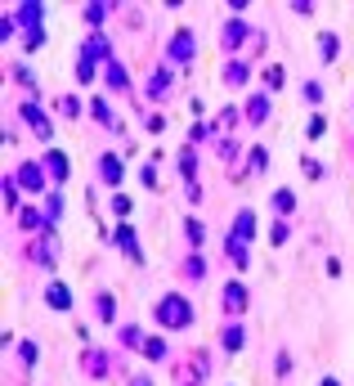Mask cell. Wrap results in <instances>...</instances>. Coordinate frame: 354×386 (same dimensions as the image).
I'll return each instance as SVG.
<instances>
[{"label":"cell","instance_id":"27","mask_svg":"<svg viewBox=\"0 0 354 386\" xmlns=\"http://www.w3.org/2000/svg\"><path fill=\"white\" fill-rule=\"evenodd\" d=\"M175 162H179V175H184L189 185H198V149H193V144H184V149L175 153Z\"/></svg>","mask_w":354,"mask_h":386},{"label":"cell","instance_id":"53","mask_svg":"<svg viewBox=\"0 0 354 386\" xmlns=\"http://www.w3.org/2000/svg\"><path fill=\"white\" fill-rule=\"evenodd\" d=\"M130 386H153V382H148V378H135V382H130Z\"/></svg>","mask_w":354,"mask_h":386},{"label":"cell","instance_id":"39","mask_svg":"<svg viewBox=\"0 0 354 386\" xmlns=\"http://www.w3.org/2000/svg\"><path fill=\"white\" fill-rule=\"evenodd\" d=\"M283 86H287V68L283 63H270V68H265V90L274 94V90H283Z\"/></svg>","mask_w":354,"mask_h":386},{"label":"cell","instance_id":"38","mask_svg":"<svg viewBox=\"0 0 354 386\" xmlns=\"http://www.w3.org/2000/svg\"><path fill=\"white\" fill-rule=\"evenodd\" d=\"M336 54H341L336 32H319V58H323V63H336Z\"/></svg>","mask_w":354,"mask_h":386},{"label":"cell","instance_id":"40","mask_svg":"<svg viewBox=\"0 0 354 386\" xmlns=\"http://www.w3.org/2000/svg\"><path fill=\"white\" fill-rule=\"evenodd\" d=\"M54 113H63L68 122H72V117H81V113H85V104L77 99V94H63V99H54Z\"/></svg>","mask_w":354,"mask_h":386},{"label":"cell","instance_id":"33","mask_svg":"<svg viewBox=\"0 0 354 386\" xmlns=\"http://www.w3.org/2000/svg\"><path fill=\"white\" fill-rule=\"evenodd\" d=\"M94 319H99V323L117 319V297L113 292H94Z\"/></svg>","mask_w":354,"mask_h":386},{"label":"cell","instance_id":"51","mask_svg":"<svg viewBox=\"0 0 354 386\" xmlns=\"http://www.w3.org/2000/svg\"><path fill=\"white\" fill-rule=\"evenodd\" d=\"M139 180H144L148 189H157V162H148V166H144V171H139Z\"/></svg>","mask_w":354,"mask_h":386},{"label":"cell","instance_id":"14","mask_svg":"<svg viewBox=\"0 0 354 386\" xmlns=\"http://www.w3.org/2000/svg\"><path fill=\"white\" fill-rule=\"evenodd\" d=\"M14 180H18L23 193H32V198H36V193H45V180H50V171H45L41 162H23L18 171H14Z\"/></svg>","mask_w":354,"mask_h":386},{"label":"cell","instance_id":"5","mask_svg":"<svg viewBox=\"0 0 354 386\" xmlns=\"http://www.w3.org/2000/svg\"><path fill=\"white\" fill-rule=\"evenodd\" d=\"M166 54H170V63H175V68H189L193 58H198V36H193V27H175V32H170Z\"/></svg>","mask_w":354,"mask_h":386},{"label":"cell","instance_id":"6","mask_svg":"<svg viewBox=\"0 0 354 386\" xmlns=\"http://www.w3.org/2000/svg\"><path fill=\"white\" fill-rule=\"evenodd\" d=\"M220 306H225L229 319H247L251 310V292H247V279H229L225 292H220Z\"/></svg>","mask_w":354,"mask_h":386},{"label":"cell","instance_id":"18","mask_svg":"<svg viewBox=\"0 0 354 386\" xmlns=\"http://www.w3.org/2000/svg\"><path fill=\"white\" fill-rule=\"evenodd\" d=\"M103 90H113V94H130V72L121 58H108L103 63Z\"/></svg>","mask_w":354,"mask_h":386},{"label":"cell","instance_id":"36","mask_svg":"<svg viewBox=\"0 0 354 386\" xmlns=\"http://www.w3.org/2000/svg\"><path fill=\"white\" fill-rule=\"evenodd\" d=\"M0 193H5V207H9V211H23V189H18V180H14V175L0 180Z\"/></svg>","mask_w":354,"mask_h":386},{"label":"cell","instance_id":"50","mask_svg":"<svg viewBox=\"0 0 354 386\" xmlns=\"http://www.w3.org/2000/svg\"><path fill=\"white\" fill-rule=\"evenodd\" d=\"M274 373H278V378H287V373H291V355H287V351L274 359Z\"/></svg>","mask_w":354,"mask_h":386},{"label":"cell","instance_id":"3","mask_svg":"<svg viewBox=\"0 0 354 386\" xmlns=\"http://www.w3.org/2000/svg\"><path fill=\"white\" fill-rule=\"evenodd\" d=\"M170 378H175V386H202L211 378V351H206V346H193L189 355H179L175 364H170Z\"/></svg>","mask_w":354,"mask_h":386},{"label":"cell","instance_id":"28","mask_svg":"<svg viewBox=\"0 0 354 386\" xmlns=\"http://www.w3.org/2000/svg\"><path fill=\"white\" fill-rule=\"evenodd\" d=\"M270 207L278 211V220H287V216L296 211V189H274L270 193Z\"/></svg>","mask_w":354,"mask_h":386},{"label":"cell","instance_id":"13","mask_svg":"<svg viewBox=\"0 0 354 386\" xmlns=\"http://www.w3.org/2000/svg\"><path fill=\"white\" fill-rule=\"evenodd\" d=\"M94 171H99V185H108V189H121V180H126V162H121V153H99Z\"/></svg>","mask_w":354,"mask_h":386},{"label":"cell","instance_id":"47","mask_svg":"<svg viewBox=\"0 0 354 386\" xmlns=\"http://www.w3.org/2000/svg\"><path fill=\"white\" fill-rule=\"evenodd\" d=\"M18 36V18H14V9H5L0 14V41H14Z\"/></svg>","mask_w":354,"mask_h":386},{"label":"cell","instance_id":"31","mask_svg":"<svg viewBox=\"0 0 354 386\" xmlns=\"http://www.w3.org/2000/svg\"><path fill=\"white\" fill-rule=\"evenodd\" d=\"M225 256L234 261V270H242V274H247V265H251V251H247V243H238V238H225Z\"/></svg>","mask_w":354,"mask_h":386},{"label":"cell","instance_id":"46","mask_svg":"<svg viewBox=\"0 0 354 386\" xmlns=\"http://www.w3.org/2000/svg\"><path fill=\"white\" fill-rule=\"evenodd\" d=\"M301 171H305V180H314V185H319V180H327V166L314 162V158H301Z\"/></svg>","mask_w":354,"mask_h":386},{"label":"cell","instance_id":"8","mask_svg":"<svg viewBox=\"0 0 354 386\" xmlns=\"http://www.w3.org/2000/svg\"><path fill=\"white\" fill-rule=\"evenodd\" d=\"M251 41H255V27L247 18H229L225 32H220V45L229 50V58H238V50H242V45H251Z\"/></svg>","mask_w":354,"mask_h":386},{"label":"cell","instance_id":"1","mask_svg":"<svg viewBox=\"0 0 354 386\" xmlns=\"http://www.w3.org/2000/svg\"><path fill=\"white\" fill-rule=\"evenodd\" d=\"M14 18L23 27V50L36 54L45 45V5L41 0H23V5H14Z\"/></svg>","mask_w":354,"mask_h":386},{"label":"cell","instance_id":"54","mask_svg":"<svg viewBox=\"0 0 354 386\" xmlns=\"http://www.w3.org/2000/svg\"><path fill=\"white\" fill-rule=\"evenodd\" d=\"M319 386H341V382H336V378H323V382H319Z\"/></svg>","mask_w":354,"mask_h":386},{"label":"cell","instance_id":"7","mask_svg":"<svg viewBox=\"0 0 354 386\" xmlns=\"http://www.w3.org/2000/svg\"><path fill=\"white\" fill-rule=\"evenodd\" d=\"M18 117H23V122L32 126V135H36V139H45V144L54 139V122H50V117H45L41 99H32V94H27V99L18 104Z\"/></svg>","mask_w":354,"mask_h":386},{"label":"cell","instance_id":"49","mask_svg":"<svg viewBox=\"0 0 354 386\" xmlns=\"http://www.w3.org/2000/svg\"><path fill=\"white\" fill-rule=\"evenodd\" d=\"M270 243H274V247H283V243H291V225H287V220H278V225L270 229Z\"/></svg>","mask_w":354,"mask_h":386},{"label":"cell","instance_id":"25","mask_svg":"<svg viewBox=\"0 0 354 386\" xmlns=\"http://www.w3.org/2000/svg\"><path fill=\"white\" fill-rule=\"evenodd\" d=\"M179 274H184L189 283H202L206 274H211V265L202 261V251H193V256H184V261H179Z\"/></svg>","mask_w":354,"mask_h":386},{"label":"cell","instance_id":"2","mask_svg":"<svg viewBox=\"0 0 354 386\" xmlns=\"http://www.w3.org/2000/svg\"><path fill=\"white\" fill-rule=\"evenodd\" d=\"M153 319H157V328H175V332H184L193 328V301L184 292H166L162 301H157V310H153Z\"/></svg>","mask_w":354,"mask_h":386},{"label":"cell","instance_id":"21","mask_svg":"<svg viewBox=\"0 0 354 386\" xmlns=\"http://www.w3.org/2000/svg\"><path fill=\"white\" fill-rule=\"evenodd\" d=\"M255 229H260V225H255V211H251V207H242V211L234 216V225H229V238H238V243H251Z\"/></svg>","mask_w":354,"mask_h":386},{"label":"cell","instance_id":"9","mask_svg":"<svg viewBox=\"0 0 354 386\" xmlns=\"http://www.w3.org/2000/svg\"><path fill=\"white\" fill-rule=\"evenodd\" d=\"M108 243L121 247V251H126V256L135 261V265H144V247H139V234H135V225H130V220H121L113 234H108Z\"/></svg>","mask_w":354,"mask_h":386},{"label":"cell","instance_id":"23","mask_svg":"<svg viewBox=\"0 0 354 386\" xmlns=\"http://www.w3.org/2000/svg\"><path fill=\"white\" fill-rule=\"evenodd\" d=\"M85 113H90V117H94V122H99V126H113V130H117V117H113V104H108L103 94H94V99H85Z\"/></svg>","mask_w":354,"mask_h":386},{"label":"cell","instance_id":"20","mask_svg":"<svg viewBox=\"0 0 354 386\" xmlns=\"http://www.w3.org/2000/svg\"><path fill=\"white\" fill-rule=\"evenodd\" d=\"M81 58H90V63H108V58H113V41H108L103 32H90V36H85V45H81Z\"/></svg>","mask_w":354,"mask_h":386},{"label":"cell","instance_id":"11","mask_svg":"<svg viewBox=\"0 0 354 386\" xmlns=\"http://www.w3.org/2000/svg\"><path fill=\"white\" fill-rule=\"evenodd\" d=\"M270 113H274V94H270V90L247 94V104H242V117H247V126H265V122H270Z\"/></svg>","mask_w":354,"mask_h":386},{"label":"cell","instance_id":"29","mask_svg":"<svg viewBox=\"0 0 354 386\" xmlns=\"http://www.w3.org/2000/svg\"><path fill=\"white\" fill-rule=\"evenodd\" d=\"M117 342L126 346V351H144V342H148V332L139 328V323H121V332H117Z\"/></svg>","mask_w":354,"mask_h":386},{"label":"cell","instance_id":"52","mask_svg":"<svg viewBox=\"0 0 354 386\" xmlns=\"http://www.w3.org/2000/svg\"><path fill=\"white\" fill-rule=\"evenodd\" d=\"M144 126H148L153 135H162V130H166V122H162V113H148V122H144Z\"/></svg>","mask_w":354,"mask_h":386},{"label":"cell","instance_id":"22","mask_svg":"<svg viewBox=\"0 0 354 386\" xmlns=\"http://www.w3.org/2000/svg\"><path fill=\"white\" fill-rule=\"evenodd\" d=\"M18 225L27 229L32 238H36V234H45V229H50V220H45V207H32V202H23V211H18Z\"/></svg>","mask_w":354,"mask_h":386},{"label":"cell","instance_id":"15","mask_svg":"<svg viewBox=\"0 0 354 386\" xmlns=\"http://www.w3.org/2000/svg\"><path fill=\"white\" fill-rule=\"evenodd\" d=\"M170 86H175V63H162L148 77V86H144V99H153V104H162L166 94H170Z\"/></svg>","mask_w":354,"mask_h":386},{"label":"cell","instance_id":"44","mask_svg":"<svg viewBox=\"0 0 354 386\" xmlns=\"http://www.w3.org/2000/svg\"><path fill=\"white\" fill-rule=\"evenodd\" d=\"M301 94H305V104H314V108H319V104L327 99V90H323V81H305V86H301Z\"/></svg>","mask_w":354,"mask_h":386},{"label":"cell","instance_id":"42","mask_svg":"<svg viewBox=\"0 0 354 386\" xmlns=\"http://www.w3.org/2000/svg\"><path fill=\"white\" fill-rule=\"evenodd\" d=\"M323 135H327V117H323V113H314V117H310V126H305V139L319 144Z\"/></svg>","mask_w":354,"mask_h":386},{"label":"cell","instance_id":"16","mask_svg":"<svg viewBox=\"0 0 354 386\" xmlns=\"http://www.w3.org/2000/svg\"><path fill=\"white\" fill-rule=\"evenodd\" d=\"M45 306L58 310V315H72V306H77V292H72L63 279H50V283H45Z\"/></svg>","mask_w":354,"mask_h":386},{"label":"cell","instance_id":"4","mask_svg":"<svg viewBox=\"0 0 354 386\" xmlns=\"http://www.w3.org/2000/svg\"><path fill=\"white\" fill-rule=\"evenodd\" d=\"M58 256H63V243H58L54 229H45V234H36L32 243H27V261H32V265H41V270H54Z\"/></svg>","mask_w":354,"mask_h":386},{"label":"cell","instance_id":"34","mask_svg":"<svg viewBox=\"0 0 354 386\" xmlns=\"http://www.w3.org/2000/svg\"><path fill=\"white\" fill-rule=\"evenodd\" d=\"M265 166H270V149H265V144H251L247 149V175H265Z\"/></svg>","mask_w":354,"mask_h":386},{"label":"cell","instance_id":"48","mask_svg":"<svg viewBox=\"0 0 354 386\" xmlns=\"http://www.w3.org/2000/svg\"><path fill=\"white\" fill-rule=\"evenodd\" d=\"M18 359L36 368V364H41V346H36V342H23V346H18Z\"/></svg>","mask_w":354,"mask_h":386},{"label":"cell","instance_id":"12","mask_svg":"<svg viewBox=\"0 0 354 386\" xmlns=\"http://www.w3.org/2000/svg\"><path fill=\"white\" fill-rule=\"evenodd\" d=\"M81 368H85V378L103 382L108 373H113V355H108L103 346H85V351H81Z\"/></svg>","mask_w":354,"mask_h":386},{"label":"cell","instance_id":"10","mask_svg":"<svg viewBox=\"0 0 354 386\" xmlns=\"http://www.w3.org/2000/svg\"><path fill=\"white\" fill-rule=\"evenodd\" d=\"M220 351L225 355L247 351V319H225V328H220Z\"/></svg>","mask_w":354,"mask_h":386},{"label":"cell","instance_id":"24","mask_svg":"<svg viewBox=\"0 0 354 386\" xmlns=\"http://www.w3.org/2000/svg\"><path fill=\"white\" fill-rule=\"evenodd\" d=\"M238 117H242V108H220L215 122H211V135H215V139H229V130L238 126Z\"/></svg>","mask_w":354,"mask_h":386},{"label":"cell","instance_id":"45","mask_svg":"<svg viewBox=\"0 0 354 386\" xmlns=\"http://www.w3.org/2000/svg\"><path fill=\"white\" fill-rule=\"evenodd\" d=\"M215 135H211V126H206V122H193V130H189V144H193V149H202V144H211Z\"/></svg>","mask_w":354,"mask_h":386},{"label":"cell","instance_id":"32","mask_svg":"<svg viewBox=\"0 0 354 386\" xmlns=\"http://www.w3.org/2000/svg\"><path fill=\"white\" fill-rule=\"evenodd\" d=\"M9 77H14L18 86H23V90H27L32 99H36V90H41V81H36V72H32L27 63H9Z\"/></svg>","mask_w":354,"mask_h":386},{"label":"cell","instance_id":"37","mask_svg":"<svg viewBox=\"0 0 354 386\" xmlns=\"http://www.w3.org/2000/svg\"><path fill=\"white\" fill-rule=\"evenodd\" d=\"M41 207H45V220H50V229L58 225V220H63V193H45V202H41Z\"/></svg>","mask_w":354,"mask_h":386},{"label":"cell","instance_id":"41","mask_svg":"<svg viewBox=\"0 0 354 386\" xmlns=\"http://www.w3.org/2000/svg\"><path fill=\"white\" fill-rule=\"evenodd\" d=\"M77 81H81V86L99 81V63H90V58H81V54H77Z\"/></svg>","mask_w":354,"mask_h":386},{"label":"cell","instance_id":"17","mask_svg":"<svg viewBox=\"0 0 354 386\" xmlns=\"http://www.w3.org/2000/svg\"><path fill=\"white\" fill-rule=\"evenodd\" d=\"M41 166H45V171H50V180H54V185H68V180H72V158H68L63 149H54V144H50V149H45Z\"/></svg>","mask_w":354,"mask_h":386},{"label":"cell","instance_id":"26","mask_svg":"<svg viewBox=\"0 0 354 386\" xmlns=\"http://www.w3.org/2000/svg\"><path fill=\"white\" fill-rule=\"evenodd\" d=\"M117 5H99V0H90V5H81V18L90 23V32H103V23H108V14H113Z\"/></svg>","mask_w":354,"mask_h":386},{"label":"cell","instance_id":"55","mask_svg":"<svg viewBox=\"0 0 354 386\" xmlns=\"http://www.w3.org/2000/svg\"><path fill=\"white\" fill-rule=\"evenodd\" d=\"M350 108H354V99H350Z\"/></svg>","mask_w":354,"mask_h":386},{"label":"cell","instance_id":"43","mask_svg":"<svg viewBox=\"0 0 354 386\" xmlns=\"http://www.w3.org/2000/svg\"><path fill=\"white\" fill-rule=\"evenodd\" d=\"M108 207H113V216H117V220H130V211H135V202H130L126 193H113V202H108Z\"/></svg>","mask_w":354,"mask_h":386},{"label":"cell","instance_id":"30","mask_svg":"<svg viewBox=\"0 0 354 386\" xmlns=\"http://www.w3.org/2000/svg\"><path fill=\"white\" fill-rule=\"evenodd\" d=\"M184 238H189V247H193V251H202L211 234H206V225L198 220V216H184Z\"/></svg>","mask_w":354,"mask_h":386},{"label":"cell","instance_id":"35","mask_svg":"<svg viewBox=\"0 0 354 386\" xmlns=\"http://www.w3.org/2000/svg\"><path fill=\"white\" fill-rule=\"evenodd\" d=\"M148 364H166V337H157V332H148V342H144V351H139Z\"/></svg>","mask_w":354,"mask_h":386},{"label":"cell","instance_id":"19","mask_svg":"<svg viewBox=\"0 0 354 386\" xmlns=\"http://www.w3.org/2000/svg\"><path fill=\"white\" fill-rule=\"evenodd\" d=\"M220 77H225V86H229V90H247V81H251V58H242V54H238V58H229Z\"/></svg>","mask_w":354,"mask_h":386}]
</instances>
